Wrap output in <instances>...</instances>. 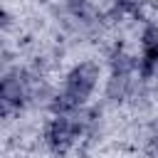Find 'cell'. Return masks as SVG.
<instances>
[{"mask_svg": "<svg viewBox=\"0 0 158 158\" xmlns=\"http://www.w3.org/2000/svg\"><path fill=\"white\" fill-rule=\"evenodd\" d=\"M101 67L96 59H77L69 64L57 89L49 94V114H77L91 109V101L99 91Z\"/></svg>", "mask_w": 158, "mask_h": 158, "instance_id": "obj_1", "label": "cell"}]
</instances>
